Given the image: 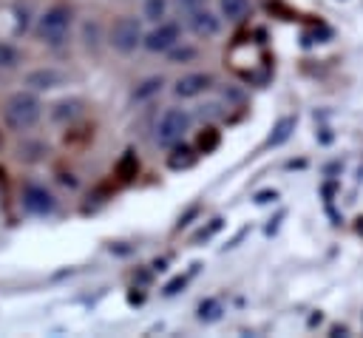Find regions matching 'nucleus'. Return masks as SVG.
<instances>
[{"label": "nucleus", "mask_w": 363, "mask_h": 338, "mask_svg": "<svg viewBox=\"0 0 363 338\" xmlns=\"http://www.w3.org/2000/svg\"><path fill=\"white\" fill-rule=\"evenodd\" d=\"M3 116H6L9 128H14V131H28V128H34V125L40 122V116H43V102L37 99L34 91H17V94H11V97L6 99Z\"/></svg>", "instance_id": "1"}, {"label": "nucleus", "mask_w": 363, "mask_h": 338, "mask_svg": "<svg viewBox=\"0 0 363 338\" xmlns=\"http://www.w3.org/2000/svg\"><path fill=\"white\" fill-rule=\"evenodd\" d=\"M71 9L68 6H51V9H45L43 11V17H40V23H37V37L43 40V43H48V45H60L65 37H68V31H71Z\"/></svg>", "instance_id": "2"}, {"label": "nucleus", "mask_w": 363, "mask_h": 338, "mask_svg": "<svg viewBox=\"0 0 363 338\" xmlns=\"http://www.w3.org/2000/svg\"><path fill=\"white\" fill-rule=\"evenodd\" d=\"M190 128V114L184 108H167L162 116H159V125H156V142L164 145V148H173L182 142V136L187 133Z\"/></svg>", "instance_id": "3"}, {"label": "nucleus", "mask_w": 363, "mask_h": 338, "mask_svg": "<svg viewBox=\"0 0 363 338\" xmlns=\"http://www.w3.org/2000/svg\"><path fill=\"white\" fill-rule=\"evenodd\" d=\"M142 40H145V34H142V23H139L136 17H119V20L111 26V31H108V43H111L119 54L136 51V48L142 45Z\"/></svg>", "instance_id": "4"}, {"label": "nucleus", "mask_w": 363, "mask_h": 338, "mask_svg": "<svg viewBox=\"0 0 363 338\" xmlns=\"http://www.w3.org/2000/svg\"><path fill=\"white\" fill-rule=\"evenodd\" d=\"M179 40H182V28H179L176 23H159L156 28H150V31L145 34L142 45H145L147 51L159 54V51H167V48H173Z\"/></svg>", "instance_id": "5"}, {"label": "nucleus", "mask_w": 363, "mask_h": 338, "mask_svg": "<svg viewBox=\"0 0 363 338\" xmlns=\"http://www.w3.org/2000/svg\"><path fill=\"white\" fill-rule=\"evenodd\" d=\"M210 85H213V77H210V74H204V71H193V74H184V77L176 80L173 94H176L179 99H193V97L204 94Z\"/></svg>", "instance_id": "6"}, {"label": "nucleus", "mask_w": 363, "mask_h": 338, "mask_svg": "<svg viewBox=\"0 0 363 338\" xmlns=\"http://www.w3.org/2000/svg\"><path fill=\"white\" fill-rule=\"evenodd\" d=\"M54 196L45 190V187H40V185H28L26 190H23V207L28 210V213H34V216H45V213H51L54 210Z\"/></svg>", "instance_id": "7"}, {"label": "nucleus", "mask_w": 363, "mask_h": 338, "mask_svg": "<svg viewBox=\"0 0 363 338\" xmlns=\"http://www.w3.org/2000/svg\"><path fill=\"white\" fill-rule=\"evenodd\" d=\"M187 26H190V31L196 34V37H216L218 34V28H221V20L204 6V9H199V11H193V14H187Z\"/></svg>", "instance_id": "8"}, {"label": "nucleus", "mask_w": 363, "mask_h": 338, "mask_svg": "<svg viewBox=\"0 0 363 338\" xmlns=\"http://www.w3.org/2000/svg\"><path fill=\"white\" fill-rule=\"evenodd\" d=\"M65 74L57 71V68H37V71H28L26 74V85L31 91H51V88H60L65 85Z\"/></svg>", "instance_id": "9"}, {"label": "nucleus", "mask_w": 363, "mask_h": 338, "mask_svg": "<svg viewBox=\"0 0 363 338\" xmlns=\"http://www.w3.org/2000/svg\"><path fill=\"white\" fill-rule=\"evenodd\" d=\"M292 131H295V116H284V119H281V122L272 128V133H269L267 145H269V148H275V145L286 142V139L292 136Z\"/></svg>", "instance_id": "10"}, {"label": "nucleus", "mask_w": 363, "mask_h": 338, "mask_svg": "<svg viewBox=\"0 0 363 338\" xmlns=\"http://www.w3.org/2000/svg\"><path fill=\"white\" fill-rule=\"evenodd\" d=\"M218 9L227 20H244L250 11V0H218Z\"/></svg>", "instance_id": "11"}, {"label": "nucleus", "mask_w": 363, "mask_h": 338, "mask_svg": "<svg viewBox=\"0 0 363 338\" xmlns=\"http://www.w3.org/2000/svg\"><path fill=\"white\" fill-rule=\"evenodd\" d=\"M159 91H162V77H147L145 82L136 85L133 99H147V97H153V94H159Z\"/></svg>", "instance_id": "12"}, {"label": "nucleus", "mask_w": 363, "mask_h": 338, "mask_svg": "<svg viewBox=\"0 0 363 338\" xmlns=\"http://www.w3.org/2000/svg\"><path fill=\"white\" fill-rule=\"evenodd\" d=\"M20 62V51L9 43H0V68H14Z\"/></svg>", "instance_id": "13"}, {"label": "nucleus", "mask_w": 363, "mask_h": 338, "mask_svg": "<svg viewBox=\"0 0 363 338\" xmlns=\"http://www.w3.org/2000/svg\"><path fill=\"white\" fill-rule=\"evenodd\" d=\"M193 165V151L190 148H176L170 156V168H187Z\"/></svg>", "instance_id": "14"}, {"label": "nucleus", "mask_w": 363, "mask_h": 338, "mask_svg": "<svg viewBox=\"0 0 363 338\" xmlns=\"http://www.w3.org/2000/svg\"><path fill=\"white\" fill-rule=\"evenodd\" d=\"M164 11H167L164 0H145V17L147 20H159V17H164Z\"/></svg>", "instance_id": "15"}, {"label": "nucleus", "mask_w": 363, "mask_h": 338, "mask_svg": "<svg viewBox=\"0 0 363 338\" xmlns=\"http://www.w3.org/2000/svg\"><path fill=\"white\" fill-rule=\"evenodd\" d=\"M79 114V102L77 99H71V102H60L57 105V111H54V119H71V116H77Z\"/></svg>", "instance_id": "16"}, {"label": "nucleus", "mask_w": 363, "mask_h": 338, "mask_svg": "<svg viewBox=\"0 0 363 338\" xmlns=\"http://www.w3.org/2000/svg\"><path fill=\"white\" fill-rule=\"evenodd\" d=\"M196 54H199L196 48H176V45L167 48V60H170V62H184V60H193Z\"/></svg>", "instance_id": "17"}, {"label": "nucleus", "mask_w": 363, "mask_h": 338, "mask_svg": "<svg viewBox=\"0 0 363 338\" xmlns=\"http://www.w3.org/2000/svg\"><path fill=\"white\" fill-rule=\"evenodd\" d=\"M176 6H179V11L187 17V14L199 11V9H204V6H207V0H176Z\"/></svg>", "instance_id": "18"}, {"label": "nucleus", "mask_w": 363, "mask_h": 338, "mask_svg": "<svg viewBox=\"0 0 363 338\" xmlns=\"http://www.w3.org/2000/svg\"><path fill=\"white\" fill-rule=\"evenodd\" d=\"M136 168H139V165H136V159L128 153V156L119 162V173H122V179H130V176L136 173Z\"/></svg>", "instance_id": "19"}, {"label": "nucleus", "mask_w": 363, "mask_h": 338, "mask_svg": "<svg viewBox=\"0 0 363 338\" xmlns=\"http://www.w3.org/2000/svg\"><path fill=\"white\" fill-rule=\"evenodd\" d=\"M201 318H207V321H213V318H218V304L216 301H207V304H201Z\"/></svg>", "instance_id": "20"}, {"label": "nucleus", "mask_w": 363, "mask_h": 338, "mask_svg": "<svg viewBox=\"0 0 363 338\" xmlns=\"http://www.w3.org/2000/svg\"><path fill=\"white\" fill-rule=\"evenodd\" d=\"M216 142H218V136H216V133H207V136H204V133H201V139H199V145H201V148H204V151H210V148H213V145H216Z\"/></svg>", "instance_id": "21"}, {"label": "nucleus", "mask_w": 363, "mask_h": 338, "mask_svg": "<svg viewBox=\"0 0 363 338\" xmlns=\"http://www.w3.org/2000/svg\"><path fill=\"white\" fill-rule=\"evenodd\" d=\"M179 287H184V278H176V281H170V284H167V290H164V293H167V295H173V293H176V290H179Z\"/></svg>", "instance_id": "22"}]
</instances>
